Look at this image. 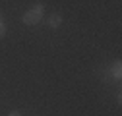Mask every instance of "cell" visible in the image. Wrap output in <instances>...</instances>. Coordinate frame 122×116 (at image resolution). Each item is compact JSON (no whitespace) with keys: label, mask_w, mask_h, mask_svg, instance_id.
<instances>
[{"label":"cell","mask_w":122,"mask_h":116,"mask_svg":"<svg viewBox=\"0 0 122 116\" xmlns=\"http://www.w3.org/2000/svg\"><path fill=\"white\" fill-rule=\"evenodd\" d=\"M112 77H116V79L122 77V62H120V60H116V62L112 64Z\"/></svg>","instance_id":"cell-3"},{"label":"cell","mask_w":122,"mask_h":116,"mask_svg":"<svg viewBox=\"0 0 122 116\" xmlns=\"http://www.w3.org/2000/svg\"><path fill=\"white\" fill-rule=\"evenodd\" d=\"M4 35H6V25H4V21H0V39Z\"/></svg>","instance_id":"cell-5"},{"label":"cell","mask_w":122,"mask_h":116,"mask_svg":"<svg viewBox=\"0 0 122 116\" xmlns=\"http://www.w3.org/2000/svg\"><path fill=\"white\" fill-rule=\"evenodd\" d=\"M31 10H33V12H37V14H41V16H43V12H45V4H43V2H37V4H35V6L31 8Z\"/></svg>","instance_id":"cell-4"},{"label":"cell","mask_w":122,"mask_h":116,"mask_svg":"<svg viewBox=\"0 0 122 116\" xmlns=\"http://www.w3.org/2000/svg\"><path fill=\"white\" fill-rule=\"evenodd\" d=\"M0 21H2V16H0Z\"/></svg>","instance_id":"cell-7"},{"label":"cell","mask_w":122,"mask_h":116,"mask_svg":"<svg viewBox=\"0 0 122 116\" xmlns=\"http://www.w3.org/2000/svg\"><path fill=\"white\" fill-rule=\"evenodd\" d=\"M8 116H21V114H20V112H18V110H12V112H10V114H8Z\"/></svg>","instance_id":"cell-6"},{"label":"cell","mask_w":122,"mask_h":116,"mask_svg":"<svg viewBox=\"0 0 122 116\" xmlns=\"http://www.w3.org/2000/svg\"><path fill=\"white\" fill-rule=\"evenodd\" d=\"M60 23H62V16L60 14H51L49 16V27L56 29V27H60Z\"/></svg>","instance_id":"cell-2"},{"label":"cell","mask_w":122,"mask_h":116,"mask_svg":"<svg viewBox=\"0 0 122 116\" xmlns=\"http://www.w3.org/2000/svg\"><path fill=\"white\" fill-rule=\"evenodd\" d=\"M41 14H37V12H33V10H27L25 14H23V23L25 25H37L39 21H41Z\"/></svg>","instance_id":"cell-1"}]
</instances>
